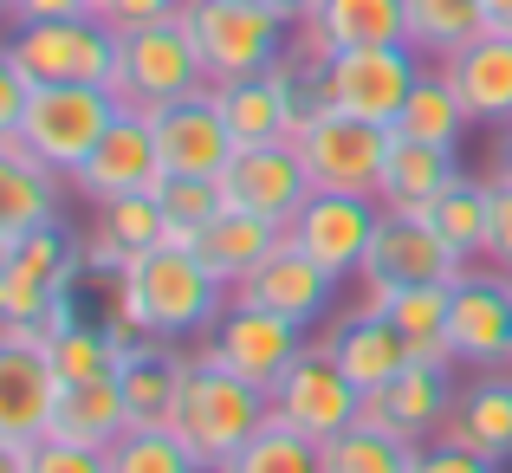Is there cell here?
Wrapping results in <instances>:
<instances>
[{
	"instance_id": "obj_37",
	"label": "cell",
	"mask_w": 512,
	"mask_h": 473,
	"mask_svg": "<svg viewBox=\"0 0 512 473\" xmlns=\"http://www.w3.org/2000/svg\"><path fill=\"white\" fill-rule=\"evenodd\" d=\"M98 214V227L111 240H124L130 253H150V247H163V227H169V214L156 208V195H117V201H104V208H91Z\"/></svg>"
},
{
	"instance_id": "obj_10",
	"label": "cell",
	"mask_w": 512,
	"mask_h": 473,
	"mask_svg": "<svg viewBox=\"0 0 512 473\" xmlns=\"http://www.w3.org/2000/svg\"><path fill=\"white\" fill-rule=\"evenodd\" d=\"M266 409H273V422L299 428V435H312L318 448H325L331 435H344V428L357 422L363 389H357V383H350V376L338 370V357H331V350L305 344V357H299V363H292V370L273 383Z\"/></svg>"
},
{
	"instance_id": "obj_13",
	"label": "cell",
	"mask_w": 512,
	"mask_h": 473,
	"mask_svg": "<svg viewBox=\"0 0 512 473\" xmlns=\"http://www.w3.org/2000/svg\"><path fill=\"white\" fill-rule=\"evenodd\" d=\"M338 286L344 279L331 273V266H318L312 253H299L292 240H279V247L234 286V299L260 305V312H279V318L305 324V331H318V324L331 318V305H338Z\"/></svg>"
},
{
	"instance_id": "obj_15",
	"label": "cell",
	"mask_w": 512,
	"mask_h": 473,
	"mask_svg": "<svg viewBox=\"0 0 512 473\" xmlns=\"http://www.w3.org/2000/svg\"><path fill=\"white\" fill-rule=\"evenodd\" d=\"M312 195V175L292 143H240L234 162L221 169V201L240 214H260V221H279L286 227L292 214L305 208Z\"/></svg>"
},
{
	"instance_id": "obj_6",
	"label": "cell",
	"mask_w": 512,
	"mask_h": 473,
	"mask_svg": "<svg viewBox=\"0 0 512 473\" xmlns=\"http://www.w3.org/2000/svg\"><path fill=\"white\" fill-rule=\"evenodd\" d=\"M0 59L20 65L33 85H111L117 72V33L98 13H72V20H26L7 33Z\"/></svg>"
},
{
	"instance_id": "obj_27",
	"label": "cell",
	"mask_w": 512,
	"mask_h": 473,
	"mask_svg": "<svg viewBox=\"0 0 512 473\" xmlns=\"http://www.w3.org/2000/svg\"><path fill=\"white\" fill-rule=\"evenodd\" d=\"M52 435L85 441V448H104V454H111L117 441L130 435V402H124L117 370L111 376H91V383H65L59 389V415H52Z\"/></svg>"
},
{
	"instance_id": "obj_50",
	"label": "cell",
	"mask_w": 512,
	"mask_h": 473,
	"mask_svg": "<svg viewBox=\"0 0 512 473\" xmlns=\"http://www.w3.org/2000/svg\"><path fill=\"white\" fill-rule=\"evenodd\" d=\"M85 7H91V13H98V7H104V0H85Z\"/></svg>"
},
{
	"instance_id": "obj_12",
	"label": "cell",
	"mask_w": 512,
	"mask_h": 473,
	"mask_svg": "<svg viewBox=\"0 0 512 473\" xmlns=\"http://www.w3.org/2000/svg\"><path fill=\"white\" fill-rule=\"evenodd\" d=\"M376 195H331V188H312L305 208L286 221V240L299 253H312L318 266H331L338 279H363V260H370L376 240Z\"/></svg>"
},
{
	"instance_id": "obj_8",
	"label": "cell",
	"mask_w": 512,
	"mask_h": 473,
	"mask_svg": "<svg viewBox=\"0 0 512 473\" xmlns=\"http://www.w3.org/2000/svg\"><path fill=\"white\" fill-rule=\"evenodd\" d=\"M124 104L111 98V85H33V104L20 117V137L33 143L39 162H52L59 175H72L78 162L98 150V137L111 130V117Z\"/></svg>"
},
{
	"instance_id": "obj_23",
	"label": "cell",
	"mask_w": 512,
	"mask_h": 473,
	"mask_svg": "<svg viewBox=\"0 0 512 473\" xmlns=\"http://www.w3.org/2000/svg\"><path fill=\"white\" fill-rule=\"evenodd\" d=\"M363 305L396 318V331L409 337L415 363H435V370H461L454 357V337H448V305H454V286L428 279V286H370L363 279Z\"/></svg>"
},
{
	"instance_id": "obj_44",
	"label": "cell",
	"mask_w": 512,
	"mask_h": 473,
	"mask_svg": "<svg viewBox=\"0 0 512 473\" xmlns=\"http://www.w3.org/2000/svg\"><path fill=\"white\" fill-rule=\"evenodd\" d=\"M26 104H33V78H26L20 65L0 59V130H20Z\"/></svg>"
},
{
	"instance_id": "obj_5",
	"label": "cell",
	"mask_w": 512,
	"mask_h": 473,
	"mask_svg": "<svg viewBox=\"0 0 512 473\" xmlns=\"http://www.w3.org/2000/svg\"><path fill=\"white\" fill-rule=\"evenodd\" d=\"M389 143H396V130L344 117L331 104H305L299 130H292V150H299L312 188H331V195H376L383 188Z\"/></svg>"
},
{
	"instance_id": "obj_25",
	"label": "cell",
	"mask_w": 512,
	"mask_h": 473,
	"mask_svg": "<svg viewBox=\"0 0 512 473\" xmlns=\"http://www.w3.org/2000/svg\"><path fill=\"white\" fill-rule=\"evenodd\" d=\"M448 441L487 454V461L512 467V376L506 370H474L454 396V415L441 428Z\"/></svg>"
},
{
	"instance_id": "obj_14",
	"label": "cell",
	"mask_w": 512,
	"mask_h": 473,
	"mask_svg": "<svg viewBox=\"0 0 512 473\" xmlns=\"http://www.w3.org/2000/svg\"><path fill=\"white\" fill-rule=\"evenodd\" d=\"M467 273V260L441 240V227L428 214H396L383 208L376 214V240H370V260H363V279L370 286H454Z\"/></svg>"
},
{
	"instance_id": "obj_42",
	"label": "cell",
	"mask_w": 512,
	"mask_h": 473,
	"mask_svg": "<svg viewBox=\"0 0 512 473\" xmlns=\"http://www.w3.org/2000/svg\"><path fill=\"white\" fill-rule=\"evenodd\" d=\"M415 473H500V461H487V454L461 448V441H428L422 454H415Z\"/></svg>"
},
{
	"instance_id": "obj_36",
	"label": "cell",
	"mask_w": 512,
	"mask_h": 473,
	"mask_svg": "<svg viewBox=\"0 0 512 473\" xmlns=\"http://www.w3.org/2000/svg\"><path fill=\"white\" fill-rule=\"evenodd\" d=\"M46 357H52V370H59V383H91V376L117 370V350H111V337H104V324H85V318L65 324L46 344Z\"/></svg>"
},
{
	"instance_id": "obj_41",
	"label": "cell",
	"mask_w": 512,
	"mask_h": 473,
	"mask_svg": "<svg viewBox=\"0 0 512 473\" xmlns=\"http://www.w3.org/2000/svg\"><path fill=\"white\" fill-rule=\"evenodd\" d=\"M188 0H104L98 20L111 26V33H137V26H156V20H182Z\"/></svg>"
},
{
	"instance_id": "obj_28",
	"label": "cell",
	"mask_w": 512,
	"mask_h": 473,
	"mask_svg": "<svg viewBox=\"0 0 512 473\" xmlns=\"http://www.w3.org/2000/svg\"><path fill=\"white\" fill-rule=\"evenodd\" d=\"M182 376H188V350L182 344H143L137 357L117 370L130 402V428H169L175 422V396H182Z\"/></svg>"
},
{
	"instance_id": "obj_33",
	"label": "cell",
	"mask_w": 512,
	"mask_h": 473,
	"mask_svg": "<svg viewBox=\"0 0 512 473\" xmlns=\"http://www.w3.org/2000/svg\"><path fill=\"white\" fill-rule=\"evenodd\" d=\"M221 473H325V461H318V441L312 435H299V428H286V422L266 415V428Z\"/></svg>"
},
{
	"instance_id": "obj_22",
	"label": "cell",
	"mask_w": 512,
	"mask_h": 473,
	"mask_svg": "<svg viewBox=\"0 0 512 473\" xmlns=\"http://www.w3.org/2000/svg\"><path fill=\"white\" fill-rule=\"evenodd\" d=\"M441 78L467 104L474 124H512V33H474L467 46L441 52Z\"/></svg>"
},
{
	"instance_id": "obj_48",
	"label": "cell",
	"mask_w": 512,
	"mask_h": 473,
	"mask_svg": "<svg viewBox=\"0 0 512 473\" xmlns=\"http://www.w3.org/2000/svg\"><path fill=\"white\" fill-rule=\"evenodd\" d=\"M493 175H506V182H512V124H500V162H493Z\"/></svg>"
},
{
	"instance_id": "obj_24",
	"label": "cell",
	"mask_w": 512,
	"mask_h": 473,
	"mask_svg": "<svg viewBox=\"0 0 512 473\" xmlns=\"http://www.w3.org/2000/svg\"><path fill=\"white\" fill-rule=\"evenodd\" d=\"M461 150H441V143H415L396 137L383 162V188H376V208H396V214H428L454 182H461Z\"/></svg>"
},
{
	"instance_id": "obj_29",
	"label": "cell",
	"mask_w": 512,
	"mask_h": 473,
	"mask_svg": "<svg viewBox=\"0 0 512 473\" xmlns=\"http://www.w3.org/2000/svg\"><path fill=\"white\" fill-rule=\"evenodd\" d=\"M0 266L39 279L46 292H72L85 279V260H78V240L65 234V221L33 227V234H0Z\"/></svg>"
},
{
	"instance_id": "obj_9",
	"label": "cell",
	"mask_w": 512,
	"mask_h": 473,
	"mask_svg": "<svg viewBox=\"0 0 512 473\" xmlns=\"http://www.w3.org/2000/svg\"><path fill=\"white\" fill-rule=\"evenodd\" d=\"M305 324H292V318H279V312H260V305H227L221 324H214L208 337H201V357H214V363H227L234 376H247V383H260L266 396H273V383L292 370V363L305 357Z\"/></svg>"
},
{
	"instance_id": "obj_39",
	"label": "cell",
	"mask_w": 512,
	"mask_h": 473,
	"mask_svg": "<svg viewBox=\"0 0 512 473\" xmlns=\"http://www.w3.org/2000/svg\"><path fill=\"white\" fill-rule=\"evenodd\" d=\"M33 473H111V454L85 448V441H65V435H46V441H33Z\"/></svg>"
},
{
	"instance_id": "obj_40",
	"label": "cell",
	"mask_w": 512,
	"mask_h": 473,
	"mask_svg": "<svg viewBox=\"0 0 512 473\" xmlns=\"http://www.w3.org/2000/svg\"><path fill=\"white\" fill-rule=\"evenodd\" d=\"M52 299H59V292H46L39 279H26V273H7V266H0V324H7V318H20V324H39V318L52 312Z\"/></svg>"
},
{
	"instance_id": "obj_2",
	"label": "cell",
	"mask_w": 512,
	"mask_h": 473,
	"mask_svg": "<svg viewBox=\"0 0 512 473\" xmlns=\"http://www.w3.org/2000/svg\"><path fill=\"white\" fill-rule=\"evenodd\" d=\"M266 415L273 409H266L260 383H247V376H234L227 363L188 350V376H182V396H175V422L169 428L195 448V461L208 473H221L234 461V454L266 428Z\"/></svg>"
},
{
	"instance_id": "obj_1",
	"label": "cell",
	"mask_w": 512,
	"mask_h": 473,
	"mask_svg": "<svg viewBox=\"0 0 512 473\" xmlns=\"http://www.w3.org/2000/svg\"><path fill=\"white\" fill-rule=\"evenodd\" d=\"M234 305V292L182 247H150L111 279V312L150 331L156 344H201Z\"/></svg>"
},
{
	"instance_id": "obj_7",
	"label": "cell",
	"mask_w": 512,
	"mask_h": 473,
	"mask_svg": "<svg viewBox=\"0 0 512 473\" xmlns=\"http://www.w3.org/2000/svg\"><path fill=\"white\" fill-rule=\"evenodd\" d=\"M415 78H422V59H415L409 39H402V46L331 52V59L318 65V104H331V111H344V117H363V124L396 130Z\"/></svg>"
},
{
	"instance_id": "obj_35",
	"label": "cell",
	"mask_w": 512,
	"mask_h": 473,
	"mask_svg": "<svg viewBox=\"0 0 512 473\" xmlns=\"http://www.w3.org/2000/svg\"><path fill=\"white\" fill-rule=\"evenodd\" d=\"M111 473H208L175 428H130L111 448Z\"/></svg>"
},
{
	"instance_id": "obj_16",
	"label": "cell",
	"mask_w": 512,
	"mask_h": 473,
	"mask_svg": "<svg viewBox=\"0 0 512 473\" xmlns=\"http://www.w3.org/2000/svg\"><path fill=\"white\" fill-rule=\"evenodd\" d=\"M454 370H435V363H409V370L396 376V383L370 389L357 409L363 428H383V435L409 441V448H428V441H441V428H448L454 415Z\"/></svg>"
},
{
	"instance_id": "obj_26",
	"label": "cell",
	"mask_w": 512,
	"mask_h": 473,
	"mask_svg": "<svg viewBox=\"0 0 512 473\" xmlns=\"http://www.w3.org/2000/svg\"><path fill=\"white\" fill-rule=\"evenodd\" d=\"M279 240H286V227H279V221H260V214L221 208V214H214V221H208V227L195 234V247H188V253H195V260L208 266V273L221 279L227 292H234L240 279H247L253 266H260L266 253L279 247Z\"/></svg>"
},
{
	"instance_id": "obj_17",
	"label": "cell",
	"mask_w": 512,
	"mask_h": 473,
	"mask_svg": "<svg viewBox=\"0 0 512 473\" xmlns=\"http://www.w3.org/2000/svg\"><path fill=\"white\" fill-rule=\"evenodd\" d=\"M312 344L338 357V370L363 389V396H370V389H383V383H396V376L415 363L409 337L396 331V318H389V312H376V305H357V312L325 318L312 331Z\"/></svg>"
},
{
	"instance_id": "obj_18",
	"label": "cell",
	"mask_w": 512,
	"mask_h": 473,
	"mask_svg": "<svg viewBox=\"0 0 512 473\" xmlns=\"http://www.w3.org/2000/svg\"><path fill=\"white\" fill-rule=\"evenodd\" d=\"M402 39H409V0H318L312 20L292 26V52H299L312 72L331 52L402 46Z\"/></svg>"
},
{
	"instance_id": "obj_34",
	"label": "cell",
	"mask_w": 512,
	"mask_h": 473,
	"mask_svg": "<svg viewBox=\"0 0 512 473\" xmlns=\"http://www.w3.org/2000/svg\"><path fill=\"white\" fill-rule=\"evenodd\" d=\"M474 33H487V13L480 0H409V46L415 52H454Z\"/></svg>"
},
{
	"instance_id": "obj_21",
	"label": "cell",
	"mask_w": 512,
	"mask_h": 473,
	"mask_svg": "<svg viewBox=\"0 0 512 473\" xmlns=\"http://www.w3.org/2000/svg\"><path fill=\"white\" fill-rule=\"evenodd\" d=\"M59 370L39 344H0V441H46L59 415Z\"/></svg>"
},
{
	"instance_id": "obj_19",
	"label": "cell",
	"mask_w": 512,
	"mask_h": 473,
	"mask_svg": "<svg viewBox=\"0 0 512 473\" xmlns=\"http://www.w3.org/2000/svg\"><path fill=\"white\" fill-rule=\"evenodd\" d=\"M150 124H156V150H163L169 175H214V182H221V169L240 150L234 130H227V117H221L214 85L195 91V98H182V104H163Z\"/></svg>"
},
{
	"instance_id": "obj_43",
	"label": "cell",
	"mask_w": 512,
	"mask_h": 473,
	"mask_svg": "<svg viewBox=\"0 0 512 473\" xmlns=\"http://www.w3.org/2000/svg\"><path fill=\"white\" fill-rule=\"evenodd\" d=\"M493 182V240H487V266L512 273V182L506 175H487Z\"/></svg>"
},
{
	"instance_id": "obj_38",
	"label": "cell",
	"mask_w": 512,
	"mask_h": 473,
	"mask_svg": "<svg viewBox=\"0 0 512 473\" xmlns=\"http://www.w3.org/2000/svg\"><path fill=\"white\" fill-rule=\"evenodd\" d=\"M150 195H156V208H163L169 221H182V227H208L214 214L227 208V201H221V182H214V175H163Z\"/></svg>"
},
{
	"instance_id": "obj_11",
	"label": "cell",
	"mask_w": 512,
	"mask_h": 473,
	"mask_svg": "<svg viewBox=\"0 0 512 473\" xmlns=\"http://www.w3.org/2000/svg\"><path fill=\"white\" fill-rule=\"evenodd\" d=\"M163 175L169 169H163V150H156V124L143 111H117L111 130L98 137V150L72 169V195L104 208L117 195H150Z\"/></svg>"
},
{
	"instance_id": "obj_20",
	"label": "cell",
	"mask_w": 512,
	"mask_h": 473,
	"mask_svg": "<svg viewBox=\"0 0 512 473\" xmlns=\"http://www.w3.org/2000/svg\"><path fill=\"white\" fill-rule=\"evenodd\" d=\"M448 337H454V357L467 370H500L506 350H512V292L500 273H480L467 266L454 279V305H448Z\"/></svg>"
},
{
	"instance_id": "obj_45",
	"label": "cell",
	"mask_w": 512,
	"mask_h": 473,
	"mask_svg": "<svg viewBox=\"0 0 512 473\" xmlns=\"http://www.w3.org/2000/svg\"><path fill=\"white\" fill-rule=\"evenodd\" d=\"M7 7V20L13 26H26V20H72V13H91L85 0H0Z\"/></svg>"
},
{
	"instance_id": "obj_31",
	"label": "cell",
	"mask_w": 512,
	"mask_h": 473,
	"mask_svg": "<svg viewBox=\"0 0 512 473\" xmlns=\"http://www.w3.org/2000/svg\"><path fill=\"white\" fill-rule=\"evenodd\" d=\"M428 221L441 227V240H448L467 266H480L487 260V240H493V182L487 175H461V182L428 208Z\"/></svg>"
},
{
	"instance_id": "obj_47",
	"label": "cell",
	"mask_w": 512,
	"mask_h": 473,
	"mask_svg": "<svg viewBox=\"0 0 512 473\" xmlns=\"http://www.w3.org/2000/svg\"><path fill=\"white\" fill-rule=\"evenodd\" d=\"M480 13H487L493 33H512V0H480Z\"/></svg>"
},
{
	"instance_id": "obj_3",
	"label": "cell",
	"mask_w": 512,
	"mask_h": 473,
	"mask_svg": "<svg viewBox=\"0 0 512 473\" xmlns=\"http://www.w3.org/2000/svg\"><path fill=\"white\" fill-rule=\"evenodd\" d=\"M182 26L201 52V72L208 85H240V78H260L279 52L292 46V20L266 0H188Z\"/></svg>"
},
{
	"instance_id": "obj_32",
	"label": "cell",
	"mask_w": 512,
	"mask_h": 473,
	"mask_svg": "<svg viewBox=\"0 0 512 473\" xmlns=\"http://www.w3.org/2000/svg\"><path fill=\"white\" fill-rule=\"evenodd\" d=\"M415 454L422 448L383 435V428L350 422L344 435H331L325 448H318V461H325V473H415Z\"/></svg>"
},
{
	"instance_id": "obj_4",
	"label": "cell",
	"mask_w": 512,
	"mask_h": 473,
	"mask_svg": "<svg viewBox=\"0 0 512 473\" xmlns=\"http://www.w3.org/2000/svg\"><path fill=\"white\" fill-rule=\"evenodd\" d=\"M195 91H208V72H201V52H195L182 20H156V26H137V33H117L111 98L124 111L156 117L163 104H182Z\"/></svg>"
},
{
	"instance_id": "obj_30",
	"label": "cell",
	"mask_w": 512,
	"mask_h": 473,
	"mask_svg": "<svg viewBox=\"0 0 512 473\" xmlns=\"http://www.w3.org/2000/svg\"><path fill=\"white\" fill-rule=\"evenodd\" d=\"M467 130H474V117H467V104L454 98V85L441 78V65H422V78H415L409 104H402V117H396V137L441 143V150H461Z\"/></svg>"
},
{
	"instance_id": "obj_46",
	"label": "cell",
	"mask_w": 512,
	"mask_h": 473,
	"mask_svg": "<svg viewBox=\"0 0 512 473\" xmlns=\"http://www.w3.org/2000/svg\"><path fill=\"white\" fill-rule=\"evenodd\" d=\"M0 473H33V448L26 441H0Z\"/></svg>"
},
{
	"instance_id": "obj_49",
	"label": "cell",
	"mask_w": 512,
	"mask_h": 473,
	"mask_svg": "<svg viewBox=\"0 0 512 473\" xmlns=\"http://www.w3.org/2000/svg\"><path fill=\"white\" fill-rule=\"evenodd\" d=\"M266 7H279V13H286V0H266ZM286 20H292V13H286Z\"/></svg>"
}]
</instances>
